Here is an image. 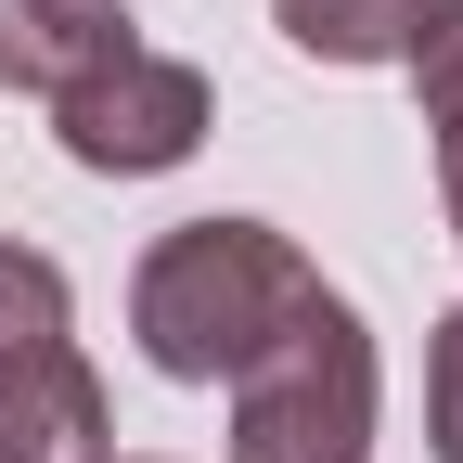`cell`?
Returning a JSON list of instances; mask_svg holds the SVG:
<instances>
[{
    "mask_svg": "<svg viewBox=\"0 0 463 463\" xmlns=\"http://www.w3.org/2000/svg\"><path fill=\"white\" fill-rule=\"evenodd\" d=\"M438 206H450V245H463V129L438 142Z\"/></svg>",
    "mask_w": 463,
    "mask_h": 463,
    "instance_id": "cell-9",
    "label": "cell"
},
{
    "mask_svg": "<svg viewBox=\"0 0 463 463\" xmlns=\"http://www.w3.org/2000/svg\"><path fill=\"white\" fill-rule=\"evenodd\" d=\"M450 0H270V26L309 52V65H399Z\"/></svg>",
    "mask_w": 463,
    "mask_h": 463,
    "instance_id": "cell-6",
    "label": "cell"
},
{
    "mask_svg": "<svg viewBox=\"0 0 463 463\" xmlns=\"http://www.w3.org/2000/svg\"><path fill=\"white\" fill-rule=\"evenodd\" d=\"M309 297H322V270L270 219H181L129 270V335H142V361L167 386H232Z\"/></svg>",
    "mask_w": 463,
    "mask_h": 463,
    "instance_id": "cell-1",
    "label": "cell"
},
{
    "mask_svg": "<svg viewBox=\"0 0 463 463\" xmlns=\"http://www.w3.org/2000/svg\"><path fill=\"white\" fill-rule=\"evenodd\" d=\"M129 0H0V90L52 103L65 78H90L103 52H129Z\"/></svg>",
    "mask_w": 463,
    "mask_h": 463,
    "instance_id": "cell-5",
    "label": "cell"
},
{
    "mask_svg": "<svg viewBox=\"0 0 463 463\" xmlns=\"http://www.w3.org/2000/svg\"><path fill=\"white\" fill-rule=\"evenodd\" d=\"M425 450L438 463H463V309L438 322V347H425Z\"/></svg>",
    "mask_w": 463,
    "mask_h": 463,
    "instance_id": "cell-8",
    "label": "cell"
},
{
    "mask_svg": "<svg viewBox=\"0 0 463 463\" xmlns=\"http://www.w3.org/2000/svg\"><path fill=\"white\" fill-rule=\"evenodd\" d=\"M0 438H26L39 463H103V373L78 361V297L14 232H0Z\"/></svg>",
    "mask_w": 463,
    "mask_h": 463,
    "instance_id": "cell-3",
    "label": "cell"
},
{
    "mask_svg": "<svg viewBox=\"0 0 463 463\" xmlns=\"http://www.w3.org/2000/svg\"><path fill=\"white\" fill-rule=\"evenodd\" d=\"M232 463H373V335L335 283L232 373Z\"/></svg>",
    "mask_w": 463,
    "mask_h": 463,
    "instance_id": "cell-2",
    "label": "cell"
},
{
    "mask_svg": "<svg viewBox=\"0 0 463 463\" xmlns=\"http://www.w3.org/2000/svg\"><path fill=\"white\" fill-rule=\"evenodd\" d=\"M206 129H219L206 65H181V52H155V39L103 52L90 78H65V90H52V142H65L90 181H155V167H181Z\"/></svg>",
    "mask_w": 463,
    "mask_h": 463,
    "instance_id": "cell-4",
    "label": "cell"
},
{
    "mask_svg": "<svg viewBox=\"0 0 463 463\" xmlns=\"http://www.w3.org/2000/svg\"><path fill=\"white\" fill-rule=\"evenodd\" d=\"M0 463H39V450H26V438H0Z\"/></svg>",
    "mask_w": 463,
    "mask_h": 463,
    "instance_id": "cell-10",
    "label": "cell"
},
{
    "mask_svg": "<svg viewBox=\"0 0 463 463\" xmlns=\"http://www.w3.org/2000/svg\"><path fill=\"white\" fill-rule=\"evenodd\" d=\"M399 78H412V103H425V129L450 142L463 129V0H450V14L412 39V52H399Z\"/></svg>",
    "mask_w": 463,
    "mask_h": 463,
    "instance_id": "cell-7",
    "label": "cell"
},
{
    "mask_svg": "<svg viewBox=\"0 0 463 463\" xmlns=\"http://www.w3.org/2000/svg\"><path fill=\"white\" fill-rule=\"evenodd\" d=\"M103 463H116V450H103Z\"/></svg>",
    "mask_w": 463,
    "mask_h": 463,
    "instance_id": "cell-11",
    "label": "cell"
}]
</instances>
